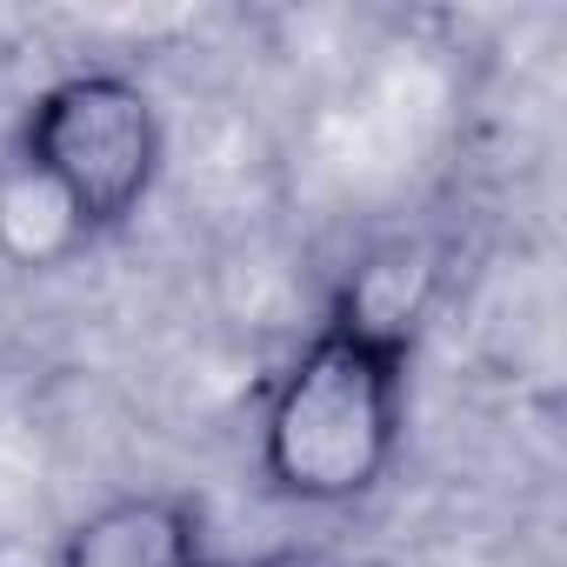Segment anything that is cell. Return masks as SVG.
Segmentation results:
<instances>
[{"mask_svg": "<svg viewBox=\"0 0 567 567\" xmlns=\"http://www.w3.org/2000/svg\"><path fill=\"white\" fill-rule=\"evenodd\" d=\"M408 361L414 354H394L341 321H321V334L274 381L260 421L267 487L301 507H348L374 494L401 447Z\"/></svg>", "mask_w": 567, "mask_h": 567, "instance_id": "6da1fadb", "label": "cell"}, {"mask_svg": "<svg viewBox=\"0 0 567 567\" xmlns=\"http://www.w3.org/2000/svg\"><path fill=\"white\" fill-rule=\"evenodd\" d=\"M14 154H28L81 207L87 234H114L154 194L167 141H161V114L141 81L68 74L28 107Z\"/></svg>", "mask_w": 567, "mask_h": 567, "instance_id": "7a4b0ae2", "label": "cell"}, {"mask_svg": "<svg viewBox=\"0 0 567 567\" xmlns=\"http://www.w3.org/2000/svg\"><path fill=\"white\" fill-rule=\"evenodd\" d=\"M200 507L187 494H121L94 507L68 547L61 567H200Z\"/></svg>", "mask_w": 567, "mask_h": 567, "instance_id": "3957f363", "label": "cell"}, {"mask_svg": "<svg viewBox=\"0 0 567 567\" xmlns=\"http://www.w3.org/2000/svg\"><path fill=\"white\" fill-rule=\"evenodd\" d=\"M434 288H441V254L427 240H381L348 280H341V295L328 308V321L394 348V354H414L421 341V321L434 308Z\"/></svg>", "mask_w": 567, "mask_h": 567, "instance_id": "277c9868", "label": "cell"}, {"mask_svg": "<svg viewBox=\"0 0 567 567\" xmlns=\"http://www.w3.org/2000/svg\"><path fill=\"white\" fill-rule=\"evenodd\" d=\"M87 220L81 207L28 161V154H8L0 161V254L14 267H61L87 247Z\"/></svg>", "mask_w": 567, "mask_h": 567, "instance_id": "5b68a950", "label": "cell"}, {"mask_svg": "<svg viewBox=\"0 0 567 567\" xmlns=\"http://www.w3.org/2000/svg\"><path fill=\"white\" fill-rule=\"evenodd\" d=\"M200 567H214V560H200Z\"/></svg>", "mask_w": 567, "mask_h": 567, "instance_id": "8992f818", "label": "cell"}]
</instances>
